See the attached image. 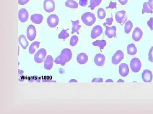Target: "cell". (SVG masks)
Listing matches in <instances>:
<instances>
[{"label": "cell", "instance_id": "obj_15", "mask_svg": "<svg viewBox=\"0 0 153 114\" xmlns=\"http://www.w3.org/2000/svg\"><path fill=\"white\" fill-rule=\"evenodd\" d=\"M102 33V28L101 26L97 25L92 29L91 31V38L92 39H95L99 37Z\"/></svg>", "mask_w": 153, "mask_h": 114}, {"label": "cell", "instance_id": "obj_25", "mask_svg": "<svg viewBox=\"0 0 153 114\" xmlns=\"http://www.w3.org/2000/svg\"><path fill=\"white\" fill-rule=\"evenodd\" d=\"M66 7L71 9H76L78 8V4L74 0H67L65 3Z\"/></svg>", "mask_w": 153, "mask_h": 114}, {"label": "cell", "instance_id": "obj_8", "mask_svg": "<svg viewBox=\"0 0 153 114\" xmlns=\"http://www.w3.org/2000/svg\"><path fill=\"white\" fill-rule=\"evenodd\" d=\"M124 58V55L123 52L120 50H117L113 56L111 62L113 64H118Z\"/></svg>", "mask_w": 153, "mask_h": 114}, {"label": "cell", "instance_id": "obj_21", "mask_svg": "<svg viewBox=\"0 0 153 114\" xmlns=\"http://www.w3.org/2000/svg\"><path fill=\"white\" fill-rule=\"evenodd\" d=\"M71 22L72 23V26H73L71 34H73L74 33L76 32L78 34H79V31L80 28L81 27V26L79 25V20H76V21L71 20Z\"/></svg>", "mask_w": 153, "mask_h": 114}, {"label": "cell", "instance_id": "obj_19", "mask_svg": "<svg viewBox=\"0 0 153 114\" xmlns=\"http://www.w3.org/2000/svg\"><path fill=\"white\" fill-rule=\"evenodd\" d=\"M77 62L81 65L86 64L88 60V56L85 53H80L76 58Z\"/></svg>", "mask_w": 153, "mask_h": 114}, {"label": "cell", "instance_id": "obj_10", "mask_svg": "<svg viewBox=\"0 0 153 114\" xmlns=\"http://www.w3.org/2000/svg\"><path fill=\"white\" fill-rule=\"evenodd\" d=\"M153 78L152 73L149 70H145L142 74V78L145 83H151L152 81Z\"/></svg>", "mask_w": 153, "mask_h": 114}, {"label": "cell", "instance_id": "obj_17", "mask_svg": "<svg viewBox=\"0 0 153 114\" xmlns=\"http://www.w3.org/2000/svg\"><path fill=\"white\" fill-rule=\"evenodd\" d=\"M53 58L51 56H48L44 61V67L46 69L50 70L52 69L53 65Z\"/></svg>", "mask_w": 153, "mask_h": 114}, {"label": "cell", "instance_id": "obj_6", "mask_svg": "<svg viewBox=\"0 0 153 114\" xmlns=\"http://www.w3.org/2000/svg\"><path fill=\"white\" fill-rule=\"evenodd\" d=\"M58 17L55 14L50 15L47 19V23L50 28H55L59 23Z\"/></svg>", "mask_w": 153, "mask_h": 114}, {"label": "cell", "instance_id": "obj_1", "mask_svg": "<svg viewBox=\"0 0 153 114\" xmlns=\"http://www.w3.org/2000/svg\"><path fill=\"white\" fill-rule=\"evenodd\" d=\"M72 53L70 49L66 48L62 50L60 54L55 60V64L65 66L72 58Z\"/></svg>", "mask_w": 153, "mask_h": 114}, {"label": "cell", "instance_id": "obj_20", "mask_svg": "<svg viewBox=\"0 0 153 114\" xmlns=\"http://www.w3.org/2000/svg\"><path fill=\"white\" fill-rule=\"evenodd\" d=\"M19 42L20 45L24 50L27 49L29 46V42L27 40L26 37L24 35H21L19 36Z\"/></svg>", "mask_w": 153, "mask_h": 114}, {"label": "cell", "instance_id": "obj_30", "mask_svg": "<svg viewBox=\"0 0 153 114\" xmlns=\"http://www.w3.org/2000/svg\"><path fill=\"white\" fill-rule=\"evenodd\" d=\"M67 30H63L58 35V38L59 39H65L68 37L69 36V34L67 33Z\"/></svg>", "mask_w": 153, "mask_h": 114}, {"label": "cell", "instance_id": "obj_9", "mask_svg": "<svg viewBox=\"0 0 153 114\" xmlns=\"http://www.w3.org/2000/svg\"><path fill=\"white\" fill-rule=\"evenodd\" d=\"M36 30L34 26L30 25L28 26L27 31V35L28 39L30 41L35 39L36 37Z\"/></svg>", "mask_w": 153, "mask_h": 114}, {"label": "cell", "instance_id": "obj_11", "mask_svg": "<svg viewBox=\"0 0 153 114\" xmlns=\"http://www.w3.org/2000/svg\"><path fill=\"white\" fill-rule=\"evenodd\" d=\"M29 13L25 9H22L19 12V20L22 23H25L28 20L29 18Z\"/></svg>", "mask_w": 153, "mask_h": 114}, {"label": "cell", "instance_id": "obj_31", "mask_svg": "<svg viewBox=\"0 0 153 114\" xmlns=\"http://www.w3.org/2000/svg\"><path fill=\"white\" fill-rule=\"evenodd\" d=\"M79 41V39L76 36H73L71 37L70 41V45L71 46L74 47L76 46Z\"/></svg>", "mask_w": 153, "mask_h": 114}, {"label": "cell", "instance_id": "obj_29", "mask_svg": "<svg viewBox=\"0 0 153 114\" xmlns=\"http://www.w3.org/2000/svg\"><path fill=\"white\" fill-rule=\"evenodd\" d=\"M97 14L100 20H103L106 16V12L102 8H100L98 9L97 10Z\"/></svg>", "mask_w": 153, "mask_h": 114}, {"label": "cell", "instance_id": "obj_26", "mask_svg": "<svg viewBox=\"0 0 153 114\" xmlns=\"http://www.w3.org/2000/svg\"><path fill=\"white\" fill-rule=\"evenodd\" d=\"M133 27V24L131 21L130 20L128 21L125 25V32L126 34H130L131 32Z\"/></svg>", "mask_w": 153, "mask_h": 114}, {"label": "cell", "instance_id": "obj_33", "mask_svg": "<svg viewBox=\"0 0 153 114\" xmlns=\"http://www.w3.org/2000/svg\"><path fill=\"white\" fill-rule=\"evenodd\" d=\"M153 47H152L149 53V61L153 62Z\"/></svg>", "mask_w": 153, "mask_h": 114}, {"label": "cell", "instance_id": "obj_36", "mask_svg": "<svg viewBox=\"0 0 153 114\" xmlns=\"http://www.w3.org/2000/svg\"><path fill=\"white\" fill-rule=\"evenodd\" d=\"M88 0H79V4L82 7H85L87 5Z\"/></svg>", "mask_w": 153, "mask_h": 114}, {"label": "cell", "instance_id": "obj_35", "mask_svg": "<svg viewBox=\"0 0 153 114\" xmlns=\"http://www.w3.org/2000/svg\"><path fill=\"white\" fill-rule=\"evenodd\" d=\"M147 25L151 30H153V18H151L147 22Z\"/></svg>", "mask_w": 153, "mask_h": 114}, {"label": "cell", "instance_id": "obj_16", "mask_svg": "<svg viewBox=\"0 0 153 114\" xmlns=\"http://www.w3.org/2000/svg\"><path fill=\"white\" fill-rule=\"evenodd\" d=\"M105 56L101 54H97L94 57V63L96 65L101 66L104 65L105 62Z\"/></svg>", "mask_w": 153, "mask_h": 114}, {"label": "cell", "instance_id": "obj_12", "mask_svg": "<svg viewBox=\"0 0 153 114\" xmlns=\"http://www.w3.org/2000/svg\"><path fill=\"white\" fill-rule=\"evenodd\" d=\"M143 36V31L140 28L136 27L134 30L132 37L135 42H139L142 38Z\"/></svg>", "mask_w": 153, "mask_h": 114}, {"label": "cell", "instance_id": "obj_43", "mask_svg": "<svg viewBox=\"0 0 153 114\" xmlns=\"http://www.w3.org/2000/svg\"><path fill=\"white\" fill-rule=\"evenodd\" d=\"M124 81L123 80H122V79H120V80H118L117 83H124Z\"/></svg>", "mask_w": 153, "mask_h": 114}, {"label": "cell", "instance_id": "obj_18", "mask_svg": "<svg viewBox=\"0 0 153 114\" xmlns=\"http://www.w3.org/2000/svg\"><path fill=\"white\" fill-rule=\"evenodd\" d=\"M43 19H44V17L41 14H34L31 17V20L36 24H40L42 23Z\"/></svg>", "mask_w": 153, "mask_h": 114}, {"label": "cell", "instance_id": "obj_32", "mask_svg": "<svg viewBox=\"0 0 153 114\" xmlns=\"http://www.w3.org/2000/svg\"><path fill=\"white\" fill-rule=\"evenodd\" d=\"M113 22V18L112 16L111 18H108L106 19V22L103 23V26H106L107 25L109 26H111L112 25Z\"/></svg>", "mask_w": 153, "mask_h": 114}, {"label": "cell", "instance_id": "obj_34", "mask_svg": "<svg viewBox=\"0 0 153 114\" xmlns=\"http://www.w3.org/2000/svg\"><path fill=\"white\" fill-rule=\"evenodd\" d=\"M117 5V4L116 2H113L111 1L110 3L109 6L107 7L106 9H114L116 8Z\"/></svg>", "mask_w": 153, "mask_h": 114}, {"label": "cell", "instance_id": "obj_39", "mask_svg": "<svg viewBox=\"0 0 153 114\" xmlns=\"http://www.w3.org/2000/svg\"><path fill=\"white\" fill-rule=\"evenodd\" d=\"M118 1L122 5H125L127 3L128 0H118Z\"/></svg>", "mask_w": 153, "mask_h": 114}, {"label": "cell", "instance_id": "obj_37", "mask_svg": "<svg viewBox=\"0 0 153 114\" xmlns=\"http://www.w3.org/2000/svg\"><path fill=\"white\" fill-rule=\"evenodd\" d=\"M103 79L101 78H95L91 81V83H102Z\"/></svg>", "mask_w": 153, "mask_h": 114}, {"label": "cell", "instance_id": "obj_7", "mask_svg": "<svg viewBox=\"0 0 153 114\" xmlns=\"http://www.w3.org/2000/svg\"><path fill=\"white\" fill-rule=\"evenodd\" d=\"M44 10L48 13L54 12L55 9V3L53 0H45L44 2Z\"/></svg>", "mask_w": 153, "mask_h": 114}, {"label": "cell", "instance_id": "obj_27", "mask_svg": "<svg viewBox=\"0 0 153 114\" xmlns=\"http://www.w3.org/2000/svg\"><path fill=\"white\" fill-rule=\"evenodd\" d=\"M102 0H90V5L88 7L90 8L91 10H93L97 7L100 5Z\"/></svg>", "mask_w": 153, "mask_h": 114}, {"label": "cell", "instance_id": "obj_38", "mask_svg": "<svg viewBox=\"0 0 153 114\" xmlns=\"http://www.w3.org/2000/svg\"><path fill=\"white\" fill-rule=\"evenodd\" d=\"M30 0H19V4L20 5H24L29 2Z\"/></svg>", "mask_w": 153, "mask_h": 114}, {"label": "cell", "instance_id": "obj_14", "mask_svg": "<svg viewBox=\"0 0 153 114\" xmlns=\"http://www.w3.org/2000/svg\"><path fill=\"white\" fill-rule=\"evenodd\" d=\"M106 30H105V34L107 37L109 39L112 38H115L116 37V27L113 26L111 27H109L106 26Z\"/></svg>", "mask_w": 153, "mask_h": 114}, {"label": "cell", "instance_id": "obj_13", "mask_svg": "<svg viewBox=\"0 0 153 114\" xmlns=\"http://www.w3.org/2000/svg\"><path fill=\"white\" fill-rule=\"evenodd\" d=\"M119 72L122 77H126L128 75L129 72L128 65L125 63L121 64L119 68Z\"/></svg>", "mask_w": 153, "mask_h": 114}, {"label": "cell", "instance_id": "obj_28", "mask_svg": "<svg viewBox=\"0 0 153 114\" xmlns=\"http://www.w3.org/2000/svg\"><path fill=\"white\" fill-rule=\"evenodd\" d=\"M153 10L151 9L149 5L148 2H145L144 3L143 6V8L142 13L145 14V13H153Z\"/></svg>", "mask_w": 153, "mask_h": 114}, {"label": "cell", "instance_id": "obj_23", "mask_svg": "<svg viewBox=\"0 0 153 114\" xmlns=\"http://www.w3.org/2000/svg\"><path fill=\"white\" fill-rule=\"evenodd\" d=\"M41 42H35L31 44L29 48V53L31 54H33L36 52V49L38 48Z\"/></svg>", "mask_w": 153, "mask_h": 114}, {"label": "cell", "instance_id": "obj_22", "mask_svg": "<svg viewBox=\"0 0 153 114\" xmlns=\"http://www.w3.org/2000/svg\"><path fill=\"white\" fill-rule=\"evenodd\" d=\"M127 53L130 56H134L137 53V48L134 44H130L127 47Z\"/></svg>", "mask_w": 153, "mask_h": 114}, {"label": "cell", "instance_id": "obj_24", "mask_svg": "<svg viewBox=\"0 0 153 114\" xmlns=\"http://www.w3.org/2000/svg\"><path fill=\"white\" fill-rule=\"evenodd\" d=\"M92 44H93L94 46L99 47L100 51H101L102 50H103L105 47L106 45V42L105 40H97L93 42Z\"/></svg>", "mask_w": 153, "mask_h": 114}, {"label": "cell", "instance_id": "obj_42", "mask_svg": "<svg viewBox=\"0 0 153 114\" xmlns=\"http://www.w3.org/2000/svg\"><path fill=\"white\" fill-rule=\"evenodd\" d=\"M75 83V82H76V83H77V80H74V79H72V80H70V81H69V83Z\"/></svg>", "mask_w": 153, "mask_h": 114}, {"label": "cell", "instance_id": "obj_5", "mask_svg": "<svg viewBox=\"0 0 153 114\" xmlns=\"http://www.w3.org/2000/svg\"><path fill=\"white\" fill-rule=\"evenodd\" d=\"M142 64L140 60L138 58L132 59L130 62V67L134 72H138L141 69Z\"/></svg>", "mask_w": 153, "mask_h": 114}, {"label": "cell", "instance_id": "obj_3", "mask_svg": "<svg viewBox=\"0 0 153 114\" xmlns=\"http://www.w3.org/2000/svg\"><path fill=\"white\" fill-rule=\"evenodd\" d=\"M115 18L116 21L121 25L124 24L128 18L126 12L124 10L118 11L115 14Z\"/></svg>", "mask_w": 153, "mask_h": 114}, {"label": "cell", "instance_id": "obj_2", "mask_svg": "<svg viewBox=\"0 0 153 114\" xmlns=\"http://www.w3.org/2000/svg\"><path fill=\"white\" fill-rule=\"evenodd\" d=\"M81 19L83 23L88 26L94 24L96 20L94 14L90 12H87L83 14L81 16Z\"/></svg>", "mask_w": 153, "mask_h": 114}, {"label": "cell", "instance_id": "obj_41", "mask_svg": "<svg viewBox=\"0 0 153 114\" xmlns=\"http://www.w3.org/2000/svg\"><path fill=\"white\" fill-rule=\"evenodd\" d=\"M105 82L106 83H113L114 81L111 79H108V80H106Z\"/></svg>", "mask_w": 153, "mask_h": 114}, {"label": "cell", "instance_id": "obj_40", "mask_svg": "<svg viewBox=\"0 0 153 114\" xmlns=\"http://www.w3.org/2000/svg\"><path fill=\"white\" fill-rule=\"evenodd\" d=\"M148 3L151 8L153 10V0H149Z\"/></svg>", "mask_w": 153, "mask_h": 114}, {"label": "cell", "instance_id": "obj_4", "mask_svg": "<svg viewBox=\"0 0 153 114\" xmlns=\"http://www.w3.org/2000/svg\"><path fill=\"white\" fill-rule=\"evenodd\" d=\"M47 54V51L45 49H40L34 56V60L38 64L42 63L46 58Z\"/></svg>", "mask_w": 153, "mask_h": 114}]
</instances>
